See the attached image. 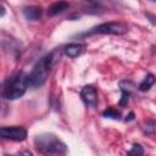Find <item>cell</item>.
I'll return each instance as SVG.
<instances>
[{
    "instance_id": "cell-1",
    "label": "cell",
    "mask_w": 156,
    "mask_h": 156,
    "mask_svg": "<svg viewBox=\"0 0 156 156\" xmlns=\"http://www.w3.org/2000/svg\"><path fill=\"white\" fill-rule=\"evenodd\" d=\"M34 145L44 156H65L67 154V145L51 133L38 134L34 139Z\"/></svg>"
},
{
    "instance_id": "cell-2",
    "label": "cell",
    "mask_w": 156,
    "mask_h": 156,
    "mask_svg": "<svg viewBox=\"0 0 156 156\" xmlns=\"http://www.w3.org/2000/svg\"><path fill=\"white\" fill-rule=\"evenodd\" d=\"M55 61V52H51L49 55H45L41 57L33 67L32 72L28 74V87L29 88H38L41 87L51 71V67Z\"/></svg>"
},
{
    "instance_id": "cell-3",
    "label": "cell",
    "mask_w": 156,
    "mask_h": 156,
    "mask_svg": "<svg viewBox=\"0 0 156 156\" xmlns=\"http://www.w3.org/2000/svg\"><path fill=\"white\" fill-rule=\"evenodd\" d=\"M28 88V74L20 72L10 77L4 83L1 95L7 100H16L24 95Z\"/></svg>"
},
{
    "instance_id": "cell-4",
    "label": "cell",
    "mask_w": 156,
    "mask_h": 156,
    "mask_svg": "<svg viewBox=\"0 0 156 156\" xmlns=\"http://www.w3.org/2000/svg\"><path fill=\"white\" fill-rule=\"evenodd\" d=\"M128 32V26L123 22H105L93 27L85 35L90 34H111V35H123Z\"/></svg>"
},
{
    "instance_id": "cell-5",
    "label": "cell",
    "mask_w": 156,
    "mask_h": 156,
    "mask_svg": "<svg viewBox=\"0 0 156 156\" xmlns=\"http://www.w3.org/2000/svg\"><path fill=\"white\" fill-rule=\"evenodd\" d=\"M0 138L12 141H23L27 138V130L23 127H2L0 128Z\"/></svg>"
},
{
    "instance_id": "cell-6",
    "label": "cell",
    "mask_w": 156,
    "mask_h": 156,
    "mask_svg": "<svg viewBox=\"0 0 156 156\" xmlns=\"http://www.w3.org/2000/svg\"><path fill=\"white\" fill-rule=\"evenodd\" d=\"M80 98L88 107H91V108L96 107V105H98V93H96V89L93 85L83 87V89L80 90Z\"/></svg>"
},
{
    "instance_id": "cell-7",
    "label": "cell",
    "mask_w": 156,
    "mask_h": 156,
    "mask_svg": "<svg viewBox=\"0 0 156 156\" xmlns=\"http://www.w3.org/2000/svg\"><path fill=\"white\" fill-rule=\"evenodd\" d=\"M41 7L40 6H26L23 9V16L28 21H38L41 17Z\"/></svg>"
},
{
    "instance_id": "cell-8",
    "label": "cell",
    "mask_w": 156,
    "mask_h": 156,
    "mask_svg": "<svg viewBox=\"0 0 156 156\" xmlns=\"http://www.w3.org/2000/svg\"><path fill=\"white\" fill-rule=\"evenodd\" d=\"M83 48H84V46H83L82 44H79V43H71V44H68V45L65 46V54H66L68 57L74 58V57L79 56V55L82 54Z\"/></svg>"
},
{
    "instance_id": "cell-9",
    "label": "cell",
    "mask_w": 156,
    "mask_h": 156,
    "mask_svg": "<svg viewBox=\"0 0 156 156\" xmlns=\"http://www.w3.org/2000/svg\"><path fill=\"white\" fill-rule=\"evenodd\" d=\"M68 7H69V4L66 2V1H57V2H54V4H51V5L49 6V9H48V15H49L50 17H51V16H55V15H57V13H60V12L67 10Z\"/></svg>"
},
{
    "instance_id": "cell-10",
    "label": "cell",
    "mask_w": 156,
    "mask_h": 156,
    "mask_svg": "<svg viewBox=\"0 0 156 156\" xmlns=\"http://www.w3.org/2000/svg\"><path fill=\"white\" fill-rule=\"evenodd\" d=\"M154 83H155V76H154L152 73H149V74L145 77V79L139 84L138 89H139L140 91H147V90L154 85Z\"/></svg>"
},
{
    "instance_id": "cell-11",
    "label": "cell",
    "mask_w": 156,
    "mask_h": 156,
    "mask_svg": "<svg viewBox=\"0 0 156 156\" xmlns=\"http://www.w3.org/2000/svg\"><path fill=\"white\" fill-rule=\"evenodd\" d=\"M102 116H104V117H106V118H112V119H119V117H121L119 112H118L117 110L112 108V107H110V108L105 110V111L102 112Z\"/></svg>"
},
{
    "instance_id": "cell-12",
    "label": "cell",
    "mask_w": 156,
    "mask_h": 156,
    "mask_svg": "<svg viewBox=\"0 0 156 156\" xmlns=\"http://www.w3.org/2000/svg\"><path fill=\"white\" fill-rule=\"evenodd\" d=\"M143 154H144V149L140 144H134L132 149L128 151V156H143Z\"/></svg>"
},
{
    "instance_id": "cell-13",
    "label": "cell",
    "mask_w": 156,
    "mask_h": 156,
    "mask_svg": "<svg viewBox=\"0 0 156 156\" xmlns=\"http://www.w3.org/2000/svg\"><path fill=\"white\" fill-rule=\"evenodd\" d=\"M129 93H127V91H122V98H121V100H119V105L121 106H124V105H127L128 104V98H129Z\"/></svg>"
},
{
    "instance_id": "cell-14",
    "label": "cell",
    "mask_w": 156,
    "mask_h": 156,
    "mask_svg": "<svg viewBox=\"0 0 156 156\" xmlns=\"http://www.w3.org/2000/svg\"><path fill=\"white\" fill-rule=\"evenodd\" d=\"M9 113V107L4 102H0V117H5Z\"/></svg>"
},
{
    "instance_id": "cell-15",
    "label": "cell",
    "mask_w": 156,
    "mask_h": 156,
    "mask_svg": "<svg viewBox=\"0 0 156 156\" xmlns=\"http://www.w3.org/2000/svg\"><path fill=\"white\" fill-rule=\"evenodd\" d=\"M133 118H134V113H133V112H130V113L128 115V117L126 118V122H128V121H132Z\"/></svg>"
},
{
    "instance_id": "cell-16",
    "label": "cell",
    "mask_w": 156,
    "mask_h": 156,
    "mask_svg": "<svg viewBox=\"0 0 156 156\" xmlns=\"http://www.w3.org/2000/svg\"><path fill=\"white\" fill-rule=\"evenodd\" d=\"M5 15V7L0 4V16H4Z\"/></svg>"
}]
</instances>
